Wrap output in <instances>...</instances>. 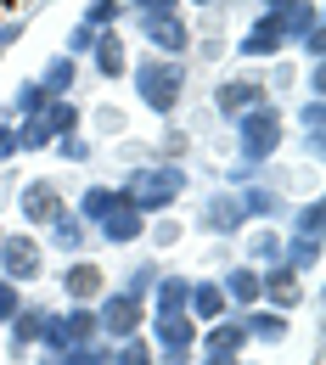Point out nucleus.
Segmentation results:
<instances>
[{
	"label": "nucleus",
	"mask_w": 326,
	"mask_h": 365,
	"mask_svg": "<svg viewBox=\"0 0 326 365\" xmlns=\"http://www.w3.org/2000/svg\"><path fill=\"white\" fill-rule=\"evenodd\" d=\"M130 91H136V101L152 113V118L175 124L180 107H186V91H191V68H186V62H169V56H146V51H141L136 62H130Z\"/></svg>",
	"instance_id": "1"
},
{
	"label": "nucleus",
	"mask_w": 326,
	"mask_h": 365,
	"mask_svg": "<svg viewBox=\"0 0 326 365\" xmlns=\"http://www.w3.org/2000/svg\"><path fill=\"white\" fill-rule=\"evenodd\" d=\"M118 191L136 202L146 220H158V214H175V202L191 191V169L186 163H130L118 175Z\"/></svg>",
	"instance_id": "2"
},
{
	"label": "nucleus",
	"mask_w": 326,
	"mask_h": 365,
	"mask_svg": "<svg viewBox=\"0 0 326 365\" xmlns=\"http://www.w3.org/2000/svg\"><path fill=\"white\" fill-rule=\"evenodd\" d=\"M281 146H287V113L276 101L242 113L231 124V152H236V163H248V169H270L281 158Z\"/></svg>",
	"instance_id": "3"
},
{
	"label": "nucleus",
	"mask_w": 326,
	"mask_h": 365,
	"mask_svg": "<svg viewBox=\"0 0 326 365\" xmlns=\"http://www.w3.org/2000/svg\"><path fill=\"white\" fill-rule=\"evenodd\" d=\"M46 242L34 236V230H6L0 236V281H11V287H34V281H46Z\"/></svg>",
	"instance_id": "4"
},
{
	"label": "nucleus",
	"mask_w": 326,
	"mask_h": 365,
	"mask_svg": "<svg viewBox=\"0 0 326 365\" xmlns=\"http://www.w3.org/2000/svg\"><path fill=\"white\" fill-rule=\"evenodd\" d=\"M96 331H101V343L141 337V331H146V298H130V292L107 287V292L96 298Z\"/></svg>",
	"instance_id": "5"
},
{
	"label": "nucleus",
	"mask_w": 326,
	"mask_h": 365,
	"mask_svg": "<svg viewBox=\"0 0 326 365\" xmlns=\"http://www.w3.org/2000/svg\"><path fill=\"white\" fill-rule=\"evenodd\" d=\"M11 197H17V220L29 230H46L62 208H68V191H62V180H51V175H40V180H17L11 185Z\"/></svg>",
	"instance_id": "6"
},
{
	"label": "nucleus",
	"mask_w": 326,
	"mask_h": 365,
	"mask_svg": "<svg viewBox=\"0 0 326 365\" xmlns=\"http://www.w3.org/2000/svg\"><path fill=\"white\" fill-rule=\"evenodd\" d=\"M101 331H96V304H62V309H51L46 320V337H40V349H79V343H96Z\"/></svg>",
	"instance_id": "7"
},
{
	"label": "nucleus",
	"mask_w": 326,
	"mask_h": 365,
	"mask_svg": "<svg viewBox=\"0 0 326 365\" xmlns=\"http://www.w3.org/2000/svg\"><path fill=\"white\" fill-rule=\"evenodd\" d=\"M231 197H236V208H242V225H281L287 208H292V197H287L281 185L265 180V169H259V180L236 185Z\"/></svg>",
	"instance_id": "8"
},
{
	"label": "nucleus",
	"mask_w": 326,
	"mask_h": 365,
	"mask_svg": "<svg viewBox=\"0 0 326 365\" xmlns=\"http://www.w3.org/2000/svg\"><path fill=\"white\" fill-rule=\"evenodd\" d=\"M197 320L191 315H146V343L158 360H191L197 354Z\"/></svg>",
	"instance_id": "9"
},
{
	"label": "nucleus",
	"mask_w": 326,
	"mask_h": 365,
	"mask_svg": "<svg viewBox=\"0 0 326 365\" xmlns=\"http://www.w3.org/2000/svg\"><path fill=\"white\" fill-rule=\"evenodd\" d=\"M265 101H270V91H265L259 73H231V79L214 85V118H220V124H236L242 113H253V107H265Z\"/></svg>",
	"instance_id": "10"
},
{
	"label": "nucleus",
	"mask_w": 326,
	"mask_h": 365,
	"mask_svg": "<svg viewBox=\"0 0 326 365\" xmlns=\"http://www.w3.org/2000/svg\"><path fill=\"white\" fill-rule=\"evenodd\" d=\"M191 230H203V236H214V242H236L242 236V208H236V197L225 191V185H214L203 202H197V220H191Z\"/></svg>",
	"instance_id": "11"
},
{
	"label": "nucleus",
	"mask_w": 326,
	"mask_h": 365,
	"mask_svg": "<svg viewBox=\"0 0 326 365\" xmlns=\"http://www.w3.org/2000/svg\"><path fill=\"white\" fill-rule=\"evenodd\" d=\"M46 320H51V304H23L17 315L6 320V360L11 365H29V354L46 337Z\"/></svg>",
	"instance_id": "12"
},
{
	"label": "nucleus",
	"mask_w": 326,
	"mask_h": 365,
	"mask_svg": "<svg viewBox=\"0 0 326 365\" xmlns=\"http://www.w3.org/2000/svg\"><path fill=\"white\" fill-rule=\"evenodd\" d=\"M136 29H141L146 56H169V62H186L191 40H197V29H191L186 17H158V23H136Z\"/></svg>",
	"instance_id": "13"
},
{
	"label": "nucleus",
	"mask_w": 326,
	"mask_h": 365,
	"mask_svg": "<svg viewBox=\"0 0 326 365\" xmlns=\"http://www.w3.org/2000/svg\"><path fill=\"white\" fill-rule=\"evenodd\" d=\"M56 287H62V304H96L101 292H107V270L96 264L91 253L85 259H62V270L51 275Z\"/></svg>",
	"instance_id": "14"
},
{
	"label": "nucleus",
	"mask_w": 326,
	"mask_h": 365,
	"mask_svg": "<svg viewBox=\"0 0 326 365\" xmlns=\"http://www.w3.org/2000/svg\"><path fill=\"white\" fill-rule=\"evenodd\" d=\"M40 242H46V253H56V259H85L96 236H91V225H85L73 208H62V214L46 225V236H40Z\"/></svg>",
	"instance_id": "15"
},
{
	"label": "nucleus",
	"mask_w": 326,
	"mask_h": 365,
	"mask_svg": "<svg viewBox=\"0 0 326 365\" xmlns=\"http://www.w3.org/2000/svg\"><path fill=\"white\" fill-rule=\"evenodd\" d=\"M259 304H270V309H281V315H292L298 304H304V275L287 270V264H265L259 270Z\"/></svg>",
	"instance_id": "16"
},
{
	"label": "nucleus",
	"mask_w": 326,
	"mask_h": 365,
	"mask_svg": "<svg viewBox=\"0 0 326 365\" xmlns=\"http://www.w3.org/2000/svg\"><path fill=\"white\" fill-rule=\"evenodd\" d=\"M231 51L242 56V62H281V56H287V40L276 34V23H270V17H259V11H253V23L231 40Z\"/></svg>",
	"instance_id": "17"
},
{
	"label": "nucleus",
	"mask_w": 326,
	"mask_h": 365,
	"mask_svg": "<svg viewBox=\"0 0 326 365\" xmlns=\"http://www.w3.org/2000/svg\"><path fill=\"white\" fill-rule=\"evenodd\" d=\"M91 236H96V242H107V247H136L141 236H146V214L124 197L113 214H101V220L91 225Z\"/></svg>",
	"instance_id": "18"
},
{
	"label": "nucleus",
	"mask_w": 326,
	"mask_h": 365,
	"mask_svg": "<svg viewBox=\"0 0 326 365\" xmlns=\"http://www.w3.org/2000/svg\"><path fill=\"white\" fill-rule=\"evenodd\" d=\"M85 62L96 68V79H101V85H118V79H130V46H124V34H118V29H101Z\"/></svg>",
	"instance_id": "19"
},
{
	"label": "nucleus",
	"mask_w": 326,
	"mask_h": 365,
	"mask_svg": "<svg viewBox=\"0 0 326 365\" xmlns=\"http://www.w3.org/2000/svg\"><path fill=\"white\" fill-rule=\"evenodd\" d=\"M248 331H242V320L225 315V320H208L203 331H197V354H225V360H248Z\"/></svg>",
	"instance_id": "20"
},
{
	"label": "nucleus",
	"mask_w": 326,
	"mask_h": 365,
	"mask_svg": "<svg viewBox=\"0 0 326 365\" xmlns=\"http://www.w3.org/2000/svg\"><path fill=\"white\" fill-rule=\"evenodd\" d=\"M236 320H242L248 343H265V349H276V343L292 337V315H281V309H270V304H253V309H242Z\"/></svg>",
	"instance_id": "21"
},
{
	"label": "nucleus",
	"mask_w": 326,
	"mask_h": 365,
	"mask_svg": "<svg viewBox=\"0 0 326 365\" xmlns=\"http://www.w3.org/2000/svg\"><path fill=\"white\" fill-rule=\"evenodd\" d=\"M220 281V292H225V304H231V315H242V309H253L259 304V264H225V270L214 275Z\"/></svg>",
	"instance_id": "22"
},
{
	"label": "nucleus",
	"mask_w": 326,
	"mask_h": 365,
	"mask_svg": "<svg viewBox=\"0 0 326 365\" xmlns=\"http://www.w3.org/2000/svg\"><path fill=\"white\" fill-rule=\"evenodd\" d=\"M186 315L197 320V326L231 315V304H225V292H220V281H214V275H191V287H186Z\"/></svg>",
	"instance_id": "23"
},
{
	"label": "nucleus",
	"mask_w": 326,
	"mask_h": 365,
	"mask_svg": "<svg viewBox=\"0 0 326 365\" xmlns=\"http://www.w3.org/2000/svg\"><path fill=\"white\" fill-rule=\"evenodd\" d=\"M186 287H191V275L163 270L158 287H152V298H146V315H186Z\"/></svg>",
	"instance_id": "24"
},
{
	"label": "nucleus",
	"mask_w": 326,
	"mask_h": 365,
	"mask_svg": "<svg viewBox=\"0 0 326 365\" xmlns=\"http://www.w3.org/2000/svg\"><path fill=\"white\" fill-rule=\"evenodd\" d=\"M270 23H276V34L287 40V51H292L304 34H315L326 17H321V6H315V0H298V6H287V11H281V17H270Z\"/></svg>",
	"instance_id": "25"
},
{
	"label": "nucleus",
	"mask_w": 326,
	"mask_h": 365,
	"mask_svg": "<svg viewBox=\"0 0 326 365\" xmlns=\"http://www.w3.org/2000/svg\"><path fill=\"white\" fill-rule=\"evenodd\" d=\"M118 202H124V191H118V185H107V180H101V185H79V197H73L68 208H73V214H79L85 225H96V220H101V214H113Z\"/></svg>",
	"instance_id": "26"
},
{
	"label": "nucleus",
	"mask_w": 326,
	"mask_h": 365,
	"mask_svg": "<svg viewBox=\"0 0 326 365\" xmlns=\"http://www.w3.org/2000/svg\"><path fill=\"white\" fill-rule=\"evenodd\" d=\"M281 259V230L276 225H248L242 230V264H276Z\"/></svg>",
	"instance_id": "27"
},
{
	"label": "nucleus",
	"mask_w": 326,
	"mask_h": 365,
	"mask_svg": "<svg viewBox=\"0 0 326 365\" xmlns=\"http://www.w3.org/2000/svg\"><path fill=\"white\" fill-rule=\"evenodd\" d=\"M40 118H46V130H51V146H56L62 135H79V130H85V107H79L73 96L46 101V113H40Z\"/></svg>",
	"instance_id": "28"
},
{
	"label": "nucleus",
	"mask_w": 326,
	"mask_h": 365,
	"mask_svg": "<svg viewBox=\"0 0 326 365\" xmlns=\"http://www.w3.org/2000/svg\"><path fill=\"white\" fill-rule=\"evenodd\" d=\"M79 68H85V62H73V56H62V51H56V56H51L34 79H40V91L56 101V96H73V85H79Z\"/></svg>",
	"instance_id": "29"
},
{
	"label": "nucleus",
	"mask_w": 326,
	"mask_h": 365,
	"mask_svg": "<svg viewBox=\"0 0 326 365\" xmlns=\"http://www.w3.org/2000/svg\"><path fill=\"white\" fill-rule=\"evenodd\" d=\"M281 264L298 275H315L321 270V236H287L281 230Z\"/></svg>",
	"instance_id": "30"
},
{
	"label": "nucleus",
	"mask_w": 326,
	"mask_h": 365,
	"mask_svg": "<svg viewBox=\"0 0 326 365\" xmlns=\"http://www.w3.org/2000/svg\"><path fill=\"white\" fill-rule=\"evenodd\" d=\"M51 96L40 91V79H17V91H11V101H6V113L0 118H11V124H23V118H40L46 113Z\"/></svg>",
	"instance_id": "31"
},
{
	"label": "nucleus",
	"mask_w": 326,
	"mask_h": 365,
	"mask_svg": "<svg viewBox=\"0 0 326 365\" xmlns=\"http://www.w3.org/2000/svg\"><path fill=\"white\" fill-rule=\"evenodd\" d=\"M287 236H326V202L321 197H304L287 208Z\"/></svg>",
	"instance_id": "32"
},
{
	"label": "nucleus",
	"mask_w": 326,
	"mask_h": 365,
	"mask_svg": "<svg viewBox=\"0 0 326 365\" xmlns=\"http://www.w3.org/2000/svg\"><path fill=\"white\" fill-rule=\"evenodd\" d=\"M158 275H163V264H158V253H152V259H136L130 270L118 275V292H130V298H152V287H158Z\"/></svg>",
	"instance_id": "33"
},
{
	"label": "nucleus",
	"mask_w": 326,
	"mask_h": 365,
	"mask_svg": "<svg viewBox=\"0 0 326 365\" xmlns=\"http://www.w3.org/2000/svg\"><path fill=\"white\" fill-rule=\"evenodd\" d=\"M91 130H96L91 140H130V113L113 107V101H101V107L91 113Z\"/></svg>",
	"instance_id": "34"
},
{
	"label": "nucleus",
	"mask_w": 326,
	"mask_h": 365,
	"mask_svg": "<svg viewBox=\"0 0 326 365\" xmlns=\"http://www.w3.org/2000/svg\"><path fill=\"white\" fill-rule=\"evenodd\" d=\"M191 130H180V124H169V130H163V135H158V146H152V158H146V163H186L191 158Z\"/></svg>",
	"instance_id": "35"
},
{
	"label": "nucleus",
	"mask_w": 326,
	"mask_h": 365,
	"mask_svg": "<svg viewBox=\"0 0 326 365\" xmlns=\"http://www.w3.org/2000/svg\"><path fill=\"white\" fill-rule=\"evenodd\" d=\"M186 220H175V214H158V220H146V242H152V253H169V247H180L186 242Z\"/></svg>",
	"instance_id": "36"
},
{
	"label": "nucleus",
	"mask_w": 326,
	"mask_h": 365,
	"mask_svg": "<svg viewBox=\"0 0 326 365\" xmlns=\"http://www.w3.org/2000/svg\"><path fill=\"white\" fill-rule=\"evenodd\" d=\"M11 130H17V158H29V152H51L46 118H23V124H11Z\"/></svg>",
	"instance_id": "37"
},
{
	"label": "nucleus",
	"mask_w": 326,
	"mask_h": 365,
	"mask_svg": "<svg viewBox=\"0 0 326 365\" xmlns=\"http://www.w3.org/2000/svg\"><path fill=\"white\" fill-rule=\"evenodd\" d=\"M124 11H130L136 23H158V17H186V6H180V0H124Z\"/></svg>",
	"instance_id": "38"
},
{
	"label": "nucleus",
	"mask_w": 326,
	"mask_h": 365,
	"mask_svg": "<svg viewBox=\"0 0 326 365\" xmlns=\"http://www.w3.org/2000/svg\"><path fill=\"white\" fill-rule=\"evenodd\" d=\"M56 360H62V365H113V343L96 337V343H79V349H62Z\"/></svg>",
	"instance_id": "39"
},
{
	"label": "nucleus",
	"mask_w": 326,
	"mask_h": 365,
	"mask_svg": "<svg viewBox=\"0 0 326 365\" xmlns=\"http://www.w3.org/2000/svg\"><path fill=\"white\" fill-rule=\"evenodd\" d=\"M113 365H158L152 343H146V331H141V337H124V343H113Z\"/></svg>",
	"instance_id": "40"
},
{
	"label": "nucleus",
	"mask_w": 326,
	"mask_h": 365,
	"mask_svg": "<svg viewBox=\"0 0 326 365\" xmlns=\"http://www.w3.org/2000/svg\"><path fill=\"white\" fill-rule=\"evenodd\" d=\"M124 17H130V11H124V0H91L79 23H91V29H118Z\"/></svg>",
	"instance_id": "41"
},
{
	"label": "nucleus",
	"mask_w": 326,
	"mask_h": 365,
	"mask_svg": "<svg viewBox=\"0 0 326 365\" xmlns=\"http://www.w3.org/2000/svg\"><path fill=\"white\" fill-rule=\"evenodd\" d=\"M51 152H56L62 163H91V158H96V140L85 135V130H79V135H62L56 146H51Z\"/></svg>",
	"instance_id": "42"
},
{
	"label": "nucleus",
	"mask_w": 326,
	"mask_h": 365,
	"mask_svg": "<svg viewBox=\"0 0 326 365\" xmlns=\"http://www.w3.org/2000/svg\"><path fill=\"white\" fill-rule=\"evenodd\" d=\"M96 34H101V29H91V23H73V29H68V40H62V56L85 62V56H91V46H96Z\"/></svg>",
	"instance_id": "43"
},
{
	"label": "nucleus",
	"mask_w": 326,
	"mask_h": 365,
	"mask_svg": "<svg viewBox=\"0 0 326 365\" xmlns=\"http://www.w3.org/2000/svg\"><path fill=\"white\" fill-rule=\"evenodd\" d=\"M292 124H298V135H304V130H326V101L304 96V101L292 107Z\"/></svg>",
	"instance_id": "44"
},
{
	"label": "nucleus",
	"mask_w": 326,
	"mask_h": 365,
	"mask_svg": "<svg viewBox=\"0 0 326 365\" xmlns=\"http://www.w3.org/2000/svg\"><path fill=\"white\" fill-rule=\"evenodd\" d=\"M298 85V68L292 62H270V73H265V91L276 96V91H292Z\"/></svg>",
	"instance_id": "45"
},
{
	"label": "nucleus",
	"mask_w": 326,
	"mask_h": 365,
	"mask_svg": "<svg viewBox=\"0 0 326 365\" xmlns=\"http://www.w3.org/2000/svg\"><path fill=\"white\" fill-rule=\"evenodd\" d=\"M29 298H23V287H11V281H0V331H6V320L17 315Z\"/></svg>",
	"instance_id": "46"
},
{
	"label": "nucleus",
	"mask_w": 326,
	"mask_h": 365,
	"mask_svg": "<svg viewBox=\"0 0 326 365\" xmlns=\"http://www.w3.org/2000/svg\"><path fill=\"white\" fill-rule=\"evenodd\" d=\"M292 51H298L304 62H326V23H321V29H315V34H304V40H298V46H292Z\"/></svg>",
	"instance_id": "47"
},
{
	"label": "nucleus",
	"mask_w": 326,
	"mask_h": 365,
	"mask_svg": "<svg viewBox=\"0 0 326 365\" xmlns=\"http://www.w3.org/2000/svg\"><path fill=\"white\" fill-rule=\"evenodd\" d=\"M298 152H304L310 163H321L326 158V130H304V135H298Z\"/></svg>",
	"instance_id": "48"
},
{
	"label": "nucleus",
	"mask_w": 326,
	"mask_h": 365,
	"mask_svg": "<svg viewBox=\"0 0 326 365\" xmlns=\"http://www.w3.org/2000/svg\"><path fill=\"white\" fill-rule=\"evenodd\" d=\"M23 34H29V17H11V23H0V62H6V51L17 46Z\"/></svg>",
	"instance_id": "49"
},
{
	"label": "nucleus",
	"mask_w": 326,
	"mask_h": 365,
	"mask_svg": "<svg viewBox=\"0 0 326 365\" xmlns=\"http://www.w3.org/2000/svg\"><path fill=\"white\" fill-rule=\"evenodd\" d=\"M304 96L326 101V62H310V68H304Z\"/></svg>",
	"instance_id": "50"
},
{
	"label": "nucleus",
	"mask_w": 326,
	"mask_h": 365,
	"mask_svg": "<svg viewBox=\"0 0 326 365\" xmlns=\"http://www.w3.org/2000/svg\"><path fill=\"white\" fill-rule=\"evenodd\" d=\"M225 40H214V34H203V40H191V56H203V62H220V56H225Z\"/></svg>",
	"instance_id": "51"
},
{
	"label": "nucleus",
	"mask_w": 326,
	"mask_h": 365,
	"mask_svg": "<svg viewBox=\"0 0 326 365\" xmlns=\"http://www.w3.org/2000/svg\"><path fill=\"white\" fill-rule=\"evenodd\" d=\"M17 158V130H11V118H0V169Z\"/></svg>",
	"instance_id": "52"
},
{
	"label": "nucleus",
	"mask_w": 326,
	"mask_h": 365,
	"mask_svg": "<svg viewBox=\"0 0 326 365\" xmlns=\"http://www.w3.org/2000/svg\"><path fill=\"white\" fill-rule=\"evenodd\" d=\"M253 6H259V17H281V11L298 6V0H253Z\"/></svg>",
	"instance_id": "53"
},
{
	"label": "nucleus",
	"mask_w": 326,
	"mask_h": 365,
	"mask_svg": "<svg viewBox=\"0 0 326 365\" xmlns=\"http://www.w3.org/2000/svg\"><path fill=\"white\" fill-rule=\"evenodd\" d=\"M180 6H197V11H225L231 0H180Z\"/></svg>",
	"instance_id": "54"
},
{
	"label": "nucleus",
	"mask_w": 326,
	"mask_h": 365,
	"mask_svg": "<svg viewBox=\"0 0 326 365\" xmlns=\"http://www.w3.org/2000/svg\"><path fill=\"white\" fill-rule=\"evenodd\" d=\"M197 365H242V360H225V354H197Z\"/></svg>",
	"instance_id": "55"
},
{
	"label": "nucleus",
	"mask_w": 326,
	"mask_h": 365,
	"mask_svg": "<svg viewBox=\"0 0 326 365\" xmlns=\"http://www.w3.org/2000/svg\"><path fill=\"white\" fill-rule=\"evenodd\" d=\"M158 365H197V354H191V360H158Z\"/></svg>",
	"instance_id": "56"
},
{
	"label": "nucleus",
	"mask_w": 326,
	"mask_h": 365,
	"mask_svg": "<svg viewBox=\"0 0 326 365\" xmlns=\"http://www.w3.org/2000/svg\"><path fill=\"white\" fill-rule=\"evenodd\" d=\"M17 6H40V0H17Z\"/></svg>",
	"instance_id": "57"
},
{
	"label": "nucleus",
	"mask_w": 326,
	"mask_h": 365,
	"mask_svg": "<svg viewBox=\"0 0 326 365\" xmlns=\"http://www.w3.org/2000/svg\"><path fill=\"white\" fill-rule=\"evenodd\" d=\"M242 365H265V360H242Z\"/></svg>",
	"instance_id": "58"
},
{
	"label": "nucleus",
	"mask_w": 326,
	"mask_h": 365,
	"mask_svg": "<svg viewBox=\"0 0 326 365\" xmlns=\"http://www.w3.org/2000/svg\"><path fill=\"white\" fill-rule=\"evenodd\" d=\"M0 236H6V225H0Z\"/></svg>",
	"instance_id": "59"
},
{
	"label": "nucleus",
	"mask_w": 326,
	"mask_h": 365,
	"mask_svg": "<svg viewBox=\"0 0 326 365\" xmlns=\"http://www.w3.org/2000/svg\"><path fill=\"white\" fill-rule=\"evenodd\" d=\"M0 175H6V169H0Z\"/></svg>",
	"instance_id": "60"
}]
</instances>
